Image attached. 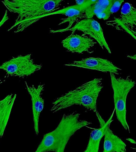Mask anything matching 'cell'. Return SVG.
<instances>
[{"instance_id":"obj_21","label":"cell","mask_w":136,"mask_h":152,"mask_svg":"<svg viewBox=\"0 0 136 152\" xmlns=\"http://www.w3.org/2000/svg\"><path fill=\"white\" fill-rule=\"evenodd\" d=\"M132 149H133V150L136 151V148H132Z\"/></svg>"},{"instance_id":"obj_13","label":"cell","mask_w":136,"mask_h":152,"mask_svg":"<svg viewBox=\"0 0 136 152\" xmlns=\"http://www.w3.org/2000/svg\"><path fill=\"white\" fill-rule=\"evenodd\" d=\"M16 96V94H10L0 100V140L8 123Z\"/></svg>"},{"instance_id":"obj_8","label":"cell","mask_w":136,"mask_h":152,"mask_svg":"<svg viewBox=\"0 0 136 152\" xmlns=\"http://www.w3.org/2000/svg\"><path fill=\"white\" fill-rule=\"evenodd\" d=\"M64 66L92 69L104 73L109 72L116 75H119V71H121V69L108 59L100 57L86 58L81 61H74L70 64H65Z\"/></svg>"},{"instance_id":"obj_10","label":"cell","mask_w":136,"mask_h":152,"mask_svg":"<svg viewBox=\"0 0 136 152\" xmlns=\"http://www.w3.org/2000/svg\"><path fill=\"white\" fill-rule=\"evenodd\" d=\"M26 89L31 97L32 109L33 114L34 122V129L35 134L38 135L39 131V121L40 114L42 112L44 106V100L41 97L42 92L44 88V84H40L37 87L34 85L32 86L28 85L27 82H25Z\"/></svg>"},{"instance_id":"obj_16","label":"cell","mask_w":136,"mask_h":152,"mask_svg":"<svg viewBox=\"0 0 136 152\" xmlns=\"http://www.w3.org/2000/svg\"><path fill=\"white\" fill-rule=\"evenodd\" d=\"M123 2V0H114L112 5L110 7V13L111 15L117 12L119 10L121 4Z\"/></svg>"},{"instance_id":"obj_11","label":"cell","mask_w":136,"mask_h":152,"mask_svg":"<svg viewBox=\"0 0 136 152\" xmlns=\"http://www.w3.org/2000/svg\"><path fill=\"white\" fill-rule=\"evenodd\" d=\"M114 112L115 110H114L113 113H112L109 119L106 122L98 111H96L95 114L100 123V127L94 129L91 132L87 146L86 147V149L83 152H99L100 143L101 139L104 137L106 126L109 124H111L113 121L112 120V118Z\"/></svg>"},{"instance_id":"obj_9","label":"cell","mask_w":136,"mask_h":152,"mask_svg":"<svg viewBox=\"0 0 136 152\" xmlns=\"http://www.w3.org/2000/svg\"><path fill=\"white\" fill-rule=\"evenodd\" d=\"M61 43L64 48L69 52L82 54L84 52L91 53L90 50L97 42L85 35H79L72 34L62 40Z\"/></svg>"},{"instance_id":"obj_3","label":"cell","mask_w":136,"mask_h":152,"mask_svg":"<svg viewBox=\"0 0 136 152\" xmlns=\"http://www.w3.org/2000/svg\"><path fill=\"white\" fill-rule=\"evenodd\" d=\"M102 81V78H95L58 97L52 103L50 111L55 113L73 105H79L96 112L98 97L103 88Z\"/></svg>"},{"instance_id":"obj_14","label":"cell","mask_w":136,"mask_h":152,"mask_svg":"<svg viewBox=\"0 0 136 152\" xmlns=\"http://www.w3.org/2000/svg\"><path fill=\"white\" fill-rule=\"evenodd\" d=\"M110 125L105 130L103 152H126V143L113 132Z\"/></svg>"},{"instance_id":"obj_17","label":"cell","mask_w":136,"mask_h":152,"mask_svg":"<svg viewBox=\"0 0 136 152\" xmlns=\"http://www.w3.org/2000/svg\"><path fill=\"white\" fill-rule=\"evenodd\" d=\"M8 19H9V17L8 16V11L6 10L3 17L2 18V20L0 21V27H1Z\"/></svg>"},{"instance_id":"obj_5","label":"cell","mask_w":136,"mask_h":152,"mask_svg":"<svg viewBox=\"0 0 136 152\" xmlns=\"http://www.w3.org/2000/svg\"><path fill=\"white\" fill-rule=\"evenodd\" d=\"M41 68V64L34 63L31 54L12 57L0 65V69L5 71L8 75L23 78L31 76Z\"/></svg>"},{"instance_id":"obj_12","label":"cell","mask_w":136,"mask_h":152,"mask_svg":"<svg viewBox=\"0 0 136 152\" xmlns=\"http://www.w3.org/2000/svg\"><path fill=\"white\" fill-rule=\"evenodd\" d=\"M116 20L122 28L136 37V8L131 4L126 2L123 5L120 18Z\"/></svg>"},{"instance_id":"obj_2","label":"cell","mask_w":136,"mask_h":152,"mask_svg":"<svg viewBox=\"0 0 136 152\" xmlns=\"http://www.w3.org/2000/svg\"><path fill=\"white\" fill-rule=\"evenodd\" d=\"M80 116V114L75 112L64 114L56 129L44 135L34 152H64L71 137L78 130L92 124L79 119Z\"/></svg>"},{"instance_id":"obj_7","label":"cell","mask_w":136,"mask_h":152,"mask_svg":"<svg viewBox=\"0 0 136 152\" xmlns=\"http://www.w3.org/2000/svg\"><path fill=\"white\" fill-rule=\"evenodd\" d=\"M97 2V1H92V0H87V2L81 5H75L70 6L68 7H65L63 9H60L59 10L56 11L54 12H52L50 13L44 14L43 15L40 16L38 17H37L34 19L33 20V24L34 23H35L37 21L41 19L42 18L47 17L48 16L52 15H57V14H62L64 15L67 16L68 17L67 18H62L61 20H62V21L61 23H60L59 25L63 24L64 23L69 22V25L68 26V28L64 29H59V30H50V32L52 33H60V32H63V31H66L69 29L71 27L72 24L75 21L77 20L79 18H84V13L85 12L86 10L87 9L88 7H89L90 6L94 4L95 3Z\"/></svg>"},{"instance_id":"obj_15","label":"cell","mask_w":136,"mask_h":152,"mask_svg":"<svg viewBox=\"0 0 136 152\" xmlns=\"http://www.w3.org/2000/svg\"><path fill=\"white\" fill-rule=\"evenodd\" d=\"M113 1L114 0L97 1L96 3L88 7L86 10L84 18H92L94 15H98L105 11H106L110 15H111L110 13V9Z\"/></svg>"},{"instance_id":"obj_19","label":"cell","mask_w":136,"mask_h":152,"mask_svg":"<svg viewBox=\"0 0 136 152\" xmlns=\"http://www.w3.org/2000/svg\"><path fill=\"white\" fill-rule=\"evenodd\" d=\"M127 57L131 58V59L136 61V54H135V55H133V56H127Z\"/></svg>"},{"instance_id":"obj_20","label":"cell","mask_w":136,"mask_h":152,"mask_svg":"<svg viewBox=\"0 0 136 152\" xmlns=\"http://www.w3.org/2000/svg\"><path fill=\"white\" fill-rule=\"evenodd\" d=\"M3 82L1 80H0V84H1L2 83H3Z\"/></svg>"},{"instance_id":"obj_18","label":"cell","mask_w":136,"mask_h":152,"mask_svg":"<svg viewBox=\"0 0 136 152\" xmlns=\"http://www.w3.org/2000/svg\"><path fill=\"white\" fill-rule=\"evenodd\" d=\"M86 2H87L86 0H81V1H78V0H77V1H75L76 4L78 5H83V4L85 3Z\"/></svg>"},{"instance_id":"obj_4","label":"cell","mask_w":136,"mask_h":152,"mask_svg":"<svg viewBox=\"0 0 136 152\" xmlns=\"http://www.w3.org/2000/svg\"><path fill=\"white\" fill-rule=\"evenodd\" d=\"M110 75L116 116L124 129L130 133V128L126 120V99L128 94L134 87L136 82L129 76L126 78H117L113 73H110Z\"/></svg>"},{"instance_id":"obj_1","label":"cell","mask_w":136,"mask_h":152,"mask_svg":"<svg viewBox=\"0 0 136 152\" xmlns=\"http://www.w3.org/2000/svg\"><path fill=\"white\" fill-rule=\"evenodd\" d=\"M62 2L63 0L2 1L7 11L17 14L15 23L7 31L18 27L14 33L23 31L33 24V20L35 18L57 11Z\"/></svg>"},{"instance_id":"obj_6","label":"cell","mask_w":136,"mask_h":152,"mask_svg":"<svg viewBox=\"0 0 136 152\" xmlns=\"http://www.w3.org/2000/svg\"><path fill=\"white\" fill-rule=\"evenodd\" d=\"M71 31L72 34H74L77 31H81L84 33V35H89L91 38L96 40L101 48H105L109 53H111L110 47L105 39L103 28L100 23L95 19L89 18H85L84 19L79 21L72 28H70L67 31Z\"/></svg>"}]
</instances>
